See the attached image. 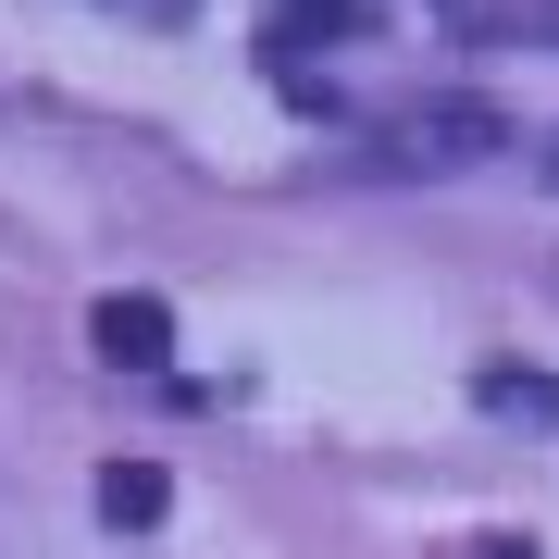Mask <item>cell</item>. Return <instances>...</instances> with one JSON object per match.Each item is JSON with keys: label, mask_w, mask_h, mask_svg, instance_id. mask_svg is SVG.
I'll list each match as a JSON object with an SVG mask.
<instances>
[{"label": "cell", "mask_w": 559, "mask_h": 559, "mask_svg": "<svg viewBox=\"0 0 559 559\" xmlns=\"http://www.w3.org/2000/svg\"><path fill=\"white\" fill-rule=\"evenodd\" d=\"M87 348H100L112 373H162V360H175V311L162 299H100L87 311Z\"/></svg>", "instance_id": "obj_2"}, {"label": "cell", "mask_w": 559, "mask_h": 559, "mask_svg": "<svg viewBox=\"0 0 559 559\" xmlns=\"http://www.w3.org/2000/svg\"><path fill=\"white\" fill-rule=\"evenodd\" d=\"M498 150H510V124L485 100H423V112L385 124V162H399V175H473V162H498Z\"/></svg>", "instance_id": "obj_1"}, {"label": "cell", "mask_w": 559, "mask_h": 559, "mask_svg": "<svg viewBox=\"0 0 559 559\" xmlns=\"http://www.w3.org/2000/svg\"><path fill=\"white\" fill-rule=\"evenodd\" d=\"M547 187H559V150H547Z\"/></svg>", "instance_id": "obj_8"}, {"label": "cell", "mask_w": 559, "mask_h": 559, "mask_svg": "<svg viewBox=\"0 0 559 559\" xmlns=\"http://www.w3.org/2000/svg\"><path fill=\"white\" fill-rule=\"evenodd\" d=\"M348 0H261V38L274 50H311V25H336Z\"/></svg>", "instance_id": "obj_4"}, {"label": "cell", "mask_w": 559, "mask_h": 559, "mask_svg": "<svg viewBox=\"0 0 559 559\" xmlns=\"http://www.w3.org/2000/svg\"><path fill=\"white\" fill-rule=\"evenodd\" d=\"M124 13H150V25H175V13H187V0H124Z\"/></svg>", "instance_id": "obj_7"}, {"label": "cell", "mask_w": 559, "mask_h": 559, "mask_svg": "<svg viewBox=\"0 0 559 559\" xmlns=\"http://www.w3.org/2000/svg\"><path fill=\"white\" fill-rule=\"evenodd\" d=\"M162 510H175L162 460H112V473H100V522H112V535H138V522H162Z\"/></svg>", "instance_id": "obj_3"}, {"label": "cell", "mask_w": 559, "mask_h": 559, "mask_svg": "<svg viewBox=\"0 0 559 559\" xmlns=\"http://www.w3.org/2000/svg\"><path fill=\"white\" fill-rule=\"evenodd\" d=\"M473 399H485V411H559V385H547V373H485Z\"/></svg>", "instance_id": "obj_5"}, {"label": "cell", "mask_w": 559, "mask_h": 559, "mask_svg": "<svg viewBox=\"0 0 559 559\" xmlns=\"http://www.w3.org/2000/svg\"><path fill=\"white\" fill-rule=\"evenodd\" d=\"M473 559H535V547H522V535H473Z\"/></svg>", "instance_id": "obj_6"}]
</instances>
